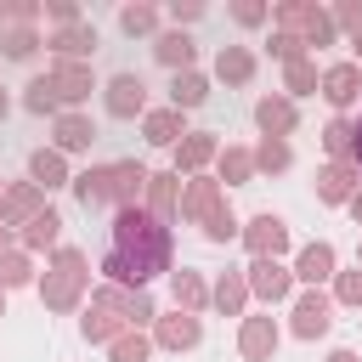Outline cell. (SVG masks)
<instances>
[{"label":"cell","instance_id":"1","mask_svg":"<svg viewBox=\"0 0 362 362\" xmlns=\"http://www.w3.org/2000/svg\"><path fill=\"white\" fill-rule=\"evenodd\" d=\"M158 272H170V226L158 215H147L141 204L119 209L113 215V249L102 255V277L119 288H147Z\"/></svg>","mask_w":362,"mask_h":362},{"label":"cell","instance_id":"2","mask_svg":"<svg viewBox=\"0 0 362 362\" xmlns=\"http://www.w3.org/2000/svg\"><path fill=\"white\" fill-rule=\"evenodd\" d=\"M85 283H90L85 255H79V249H57L51 266H45V277H40V300H45V311H74L79 294H85Z\"/></svg>","mask_w":362,"mask_h":362},{"label":"cell","instance_id":"3","mask_svg":"<svg viewBox=\"0 0 362 362\" xmlns=\"http://www.w3.org/2000/svg\"><path fill=\"white\" fill-rule=\"evenodd\" d=\"M243 277H249V294L266 305H283L294 294V266H283V260H255Z\"/></svg>","mask_w":362,"mask_h":362},{"label":"cell","instance_id":"4","mask_svg":"<svg viewBox=\"0 0 362 362\" xmlns=\"http://www.w3.org/2000/svg\"><path fill=\"white\" fill-rule=\"evenodd\" d=\"M102 102H107V113L113 119H147V85H141V74H113L107 85H102Z\"/></svg>","mask_w":362,"mask_h":362},{"label":"cell","instance_id":"5","mask_svg":"<svg viewBox=\"0 0 362 362\" xmlns=\"http://www.w3.org/2000/svg\"><path fill=\"white\" fill-rule=\"evenodd\" d=\"M328 328H334V300L317 288L294 294V339H322Z\"/></svg>","mask_w":362,"mask_h":362},{"label":"cell","instance_id":"6","mask_svg":"<svg viewBox=\"0 0 362 362\" xmlns=\"http://www.w3.org/2000/svg\"><path fill=\"white\" fill-rule=\"evenodd\" d=\"M243 243H249V255L255 260H277L283 249H288V226H283V215H255L249 226H243Z\"/></svg>","mask_w":362,"mask_h":362},{"label":"cell","instance_id":"7","mask_svg":"<svg viewBox=\"0 0 362 362\" xmlns=\"http://www.w3.org/2000/svg\"><path fill=\"white\" fill-rule=\"evenodd\" d=\"M34 215H45V192H40L34 181L6 187V198H0V226H28Z\"/></svg>","mask_w":362,"mask_h":362},{"label":"cell","instance_id":"8","mask_svg":"<svg viewBox=\"0 0 362 362\" xmlns=\"http://www.w3.org/2000/svg\"><path fill=\"white\" fill-rule=\"evenodd\" d=\"M45 79H51V90H57V102H62L68 113H74V102H85V96L96 90V79H90V68H85V62H57Z\"/></svg>","mask_w":362,"mask_h":362},{"label":"cell","instance_id":"9","mask_svg":"<svg viewBox=\"0 0 362 362\" xmlns=\"http://www.w3.org/2000/svg\"><path fill=\"white\" fill-rule=\"evenodd\" d=\"M255 124H260V136L283 141V136H294L300 113H294V102H288V96H260V102H255Z\"/></svg>","mask_w":362,"mask_h":362},{"label":"cell","instance_id":"10","mask_svg":"<svg viewBox=\"0 0 362 362\" xmlns=\"http://www.w3.org/2000/svg\"><path fill=\"white\" fill-rule=\"evenodd\" d=\"M277 322L272 317H243V328H238V351L249 356V362H272V351H277Z\"/></svg>","mask_w":362,"mask_h":362},{"label":"cell","instance_id":"11","mask_svg":"<svg viewBox=\"0 0 362 362\" xmlns=\"http://www.w3.org/2000/svg\"><path fill=\"white\" fill-rule=\"evenodd\" d=\"M221 204H226V198H221V181H204V175H192V181L181 187V215H187V221H198V226H204V221H209Z\"/></svg>","mask_w":362,"mask_h":362},{"label":"cell","instance_id":"12","mask_svg":"<svg viewBox=\"0 0 362 362\" xmlns=\"http://www.w3.org/2000/svg\"><path fill=\"white\" fill-rule=\"evenodd\" d=\"M334 260H339V255H334V243H322V238H317V243H305V249H300V260H294V283H305V288L328 283V277H334Z\"/></svg>","mask_w":362,"mask_h":362},{"label":"cell","instance_id":"13","mask_svg":"<svg viewBox=\"0 0 362 362\" xmlns=\"http://www.w3.org/2000/svg\"><path fill=\"white\" fill-rule=\"evenodd\" d=\"M322 96H328V107H351L362 96V68L356 62H334L322 74Z\"/></svg>","mask_w":362,"mask_h":362},{"label":"cell","instance_id":"14","mask_svg":"<svg viewBox=\"0 0 362 362\" xmlns=\"http://www.w3.org/2000/svg\"><path fill=\"white\" fill-rule=\"evenodd\" d=\"M317 198L322 204H351L356 198V164H345V158L339 164H322L317 170Z\"/></svg>","mask_w":362,"mask_h":362},{"label":"cell","instance_id":"15","mask_svg":"<svg viewBox=\"0 0 362 362\" xmlns=\"http://www.w3.org/2000/svg\"><path fill=\"white\" fill-rule=\"evenodd\" d=\"M74 198H79L85 209H102V204H113V164L79 170V175H74Z\"/></svg>","mask_w":362,"mask_h":362},{"label":"cell","instance_id":"16","mask_svg":"<svg viewBox=\"0 0 362 362\" xmlns=\"http://www.w3.org/2000/svg\"><path fill=\"white\" fill-rule=\"evenodd\" d=\"M147 181H153V170H141L136 158L113 164V204L119 209H136V198H147Z\"/></svg>","mask_w":362,"mask_h":362},{"label":"cell","instance_id":"17","mask_svg":"<svg viewBox=\"0 0 362 362\" xmlns=\"http://www.w3.org/2000/svg\"><path fill=\"white\" fill-rule=\"evenodd\" d=\"M204 339V322L192 311H175V317H158V345L164 351H192Z\"/></svg>","mask_w":362,"mask_h":362},{"label":"cell","instance_id":"18","mask_svg":"<svg viewBox=\"0 0 362 362\" xmlns=\"http://www.w3.org/2000/svg\"><path fill=\"white\" fill-rule=\"evenodd\" d=\"M45 45L57 51V62H79V57L96 51V28H90V23H74V28H57Z\"/></svg>","mask_w":362,"mask_h":362},{"label":"cell","instance_id":"19","mask_svg":"<svg viewBox=\"0 0 362 362\" xmlns=\"http://www.w3.org/2000/svg\"><path fill=\"white\" fill-rule=\"evenodd\" d=\"M209 158H221V141H215L209 130H192V136H181V147H175V175H181V170L192 175V170H204Z\"/></svg>","mask_w":362,"mask_h":362},{"label":"cell","instance_id":"20","mask_svg":"<svg viewBox=\"0 0 362 362\" xmlns=\"http://www.w3.org/2000/svg\"><path fill=\"white\" fill-rule=\"evenodd\" d=\"M28 175H34L40 192H45V187H74V175H68V164H62L57 147H34V153H28Z\"/></svg>","mask_w":362,"mask_h":362},{"label":"cell","instance_id":"21","mask_svg":"<svg viewBox=\"0 0 362 362\" xmlns=\"http://www.w3.org/2000/svg\"><path fill=\"white\" fill-rule=\"evenodd\" d=\"M141 136L153 141V147H181V107H153L147 119H141Z\"/></svg>","mask_w":362,"mask_h":362},{"label":"cell","instance_id":"22","mask_svg":"<svg viewBox=\"0 0 362 362\" xmlns=\"http://www.w3.org/2000/svg\"><path fill=\"white\" fill-rule=\"evenodd\" d=\"M175 209H181V175H175V170H164V175H153V181H147V215L170 221Z\"/></svg>","mask_w":362,"mask_h":362},{"label":"cell","instance_id":"23","mask_svg":"<svg viewBox=\"0 0 362 362\" xmlns=\"http://www.w3.org/2000/svg\"><path fill=\"white\" fill-rule=\"evenodd\" d=\"M170 294H175V311H192V317L209 305V283H204L198 272H187V266L170 272Z\"/></svg>","mask_w":362,"mask_h":362},{"label":"cell","instance_id":"24","mask_svg":"<svg viewBox=\"0 0 362 362\" xmlns=\"http://www.w3.org/2000/svg\"><path fill=\"white\" fill-rule=\"evenodd\" d=\"M124 328H130V322H124L119 311H107V305H96V300H90V311H85V322H79V334H85L90 345H113V339H119Z\"/></svg>","mask_w":362,"mask_h":362},{"label":"cell","instance_id":"25","mask_svg":"<svg viewBox=\"0 0 362 362\" xmlns=\"http://www.w3.org/2000/svg\"><path fill=\"white\" fill-rule=\"evenodd\" d=\"M153 57H158L164 68L187 74V68H192V57H198V45H192V40L181 34V28H170V34H158V40H153Z\"/></svg>","mask_w":362,"mask_h":362},{"label":"cell","instance_id":"26","mask_svg":"<svg viewBox=\"0 0 362 362\" xmlns=\"http://www.w3.org/2000/svg\"><path fill=\"white\" fill-rule=\"evenodd\" d=\"M215 79H226V85H249V79H255V51H249V45H221V57H215Z\"/></svg>","mask_w":362,"mask_h":362},{"label":"cell","instance_id":"27","mask_svg":"<svg viewBox=\"0 0 362 362\" xmlns=\"http://www.w3.org/2000/svg\"><path fill=\"white\" fill-rule=\"evenodd\" d=\"M96 141V124L85 113H57V153H85Z\"/></svg>","mask_w":362,"mask_h":362},{"label":"cell","instance_id":"28","mask_svg":"<svg viewBox=\"0 0 362 362\" xmlns=\"http://www.w3.org/2000/svg\"><path fill=\"white\" fill-rule=\"evenodd\" d=\"M204 102H209V79L198 68H187V74L170 79V107H204Z\"/></svg>","mask_w":362,"mask_h":362},{"label":"cell","instance_id":"29","mask_svg":"<svg viewBox=\"0 0 362 362\" xmlns=\"http://www.w3.org/2000/svg\"><path fill=\"white\" fill-rule=\"evenodd\" d=\"M209 300H215L226 317H238V311H243V300H249V277H243V272H221V277H215V288H209Z\"/></svg>","mask_w":362,"mask_h":362},{"label":"cell","instance_id":"30","mask_svg":"<svg viewBox=\"0 0 362 362\" xmlns=\"http://www.w3.org/2000/svg\"><path fill=\"white\" fill-rule=\"evenodd\" d=\"M283 90H288V102H294V96H311V90H322V79H317V62H311V57L288 62V68H283Z\"/></svg>","mask_w":362,"mask_h":362},{"label":"cell","instance_id":"31","mask_svg":"<svg viewBox=\"0 0 362 362\" xmlns=\"http://www.w3.org/2000/svg\"><path fill=\"white\" fill-rule=\"evenodd\" d=\"M57 232H62V215H57V209H45V215H34V221L23 226V249H51V243H57Z\"/></svg>","mask_w":362,"mask_h":362},{"label":"cell","instance_id":"32","mask_svg":"<svg viewBox=\"0 0 362 362\" xmlns=\"http://www.w3.org/2000/svg\"><path fill=\"white\" fill-rule=\"evenodd\" d=\"M249 175H255V153H249V147H226V153H221V181H226V187H243Z\"/></svg>","mask_w":362,"mask_h":362},{"label":"cell","instance_id":"33","mask_svg":"<svg viewBox=\"0 0 362 362\" xmlns=\"http://www.w3.org/2000/svg\"><path fill=\"white\" fill-rule=\"evenodd\" d=\"M294 164V153H288V141H272V136H260V147H255V170H266V175H277V170H288Z\"/></svg>","mask_w":362,"mask_h":362},{"label":"cell","instance_id":"34","mask_svg":"<svg viewBox=\"0 0 362 362\" xmlns=\"http://www.w3.org/2000/svg\"><path fill=\"white\" fill-rule=\"evenodd\" d=\"M23 283H34V266L23 249H6L0 255V288H23Z\"/></svg>","mask_w":362,"mask_h":362},{"label":"cell","instance_id":"35","mask_svg":"<svg viewBox=\"0 0 362 362\" xmlns=\"http://www.w3.org/2000/svg\"><path fill=\"white\" fill-rule=\"evenodd\" d=\"M351 136H356V119H328V130H322V147L334 153V164L351 153Z\"/></svg>","mask_w":362,"mask_h":362},{"label":"cell","instance_id":"36","mask_svg":"<svg viewBox=\"0 0 362 362\" xmlns=\"http://www.w3.org/2000/svg\"><path fill=\"white\" fill-rule=\"evenodd\" d=\"M147 351H153V345H147L141 328H124V334L113 339V362H147Z\"/></svg>","mask_w":362,"mask_h":362},{"label":"cell","instance_id":"37","mask_svg":"<svg viewBox=\"0 0 362 362\" xmlns=\"http://www.w3.org/2000/svg\"><path fill=\"white\" fill-rule=\"evenodd\" d=\"M334 34H339V28H334V17H328L322 6H311V17H305V34H300V40H305V45H334Z\"/></svg>","mask_w":362,"mask_h":362},{"label":"cell","instance_id":"38","mask_svg":"<svg viewBox=\"0 0 362 362\" xmlns=\"http://www.w3.org/2000/svg\"><path fill=\"white\" fill-rule=\"evenodd\" d=\"M23 107H28V113H62V102H57V90H51V79H28Z\"/></svg>","mask_w":362,"mask_h":362},{"label":"cell","instance_id":"39","mask_svg":"<svg viewBox=\"0 0 362 362\" xmlns=\"http://www.w3.org/2000/svg\"><path fill=\"white\" fill-rule=\"evenodd\" d=\"M119 28H124V34H153V28H158V11H153V6H124V11H119Z\"/></svg>","mask_w":362,"mask_h":362},{"label":"cell","instance_id":"40","mask_svg":"<svg viewBox=\"0 0 362 362\" xmlns=\"http://www.w3.org/2000/svg\"><path fill=\"white\" fill-rule=\"evenodd\" d=\"M0 45H6V57H11V62H28V57L40 51V34H34V28H11Z\"/></svg>","mask_w":362,"mask_h":362},{"label":"cell","instance_id":"41","mask_svg":"<svg viewBox=\"0 0 362 362\" xmlns=\"http://www.w3.org/2000/svg\"><path fill=\"white\" fill-rule=\"evenodd\" d=\"M266 51H272V57L288 68V62H300V57H305V40H300V34H283V28H272V45H266Z\"/></svg>","mask_w":362,"mask_h":362},{"label":"cell","instance_id":"42","mask_svg":"<svg viewBox=\"0 0 362 362\" xmlns=\"http://www.w3.org/2000/svg\"><path fill=\"white\" fill-rule=\"evenodd\" d=\"M204 238H209V243H232V238H238V215H232V209L221 204V209H215V215L204 221Z\"/></svg>","mask_w":362,"mask_h":362},{"label":"cell","instance_id":"43","mask_svg":"<svg viewBox=\"0 0 362 362\" xmlns=\"http://www.w3.org/2000/svg\"><path fill=\"white\" fill-rule=\"evenodd\" d=\"M328 17H334V28H345V34H351V40H356V34H362V0H339V6H334V11H328Z\"/></svg>","mask_w":362,"mask_h":362},{"label":"cell","instance_id":"44","mask_svg":"<svg viewBox=\"0 0 362 362\" xmlns=\"http://www.w3.org/2000/svg\"><path fill=\"white\" fill-rule=\"evenodd\" d=\"M339 283H334V300H345V305H362V266L356 272H334Z\"/></svg>","mask_w":362,"mask_h":362},{"label":"cell","instance_id":"45","mask_svg":"<svg viewBox=\"0 0 362 362\" xmlns=\"http://www.w3.org/2000/svg\"><path fill=\"white\" fill-rule=\"evenodd\" d=\"M232 17H238L243 28H255V23H266L272 11H266V6H255V0H238V6H232Z\"/></svg>","mask_w":362,"mask_h":362},{"label":"cell","instance_id":"46","mask_svg":"<svg viewBox=\"0 0 362 362\" xmlns=\"http://www.w3.org/2000/svg\"><path fill=\"white\" fill-rule=\"evenodd\" d=\"M170 17H175V23H198V17H204V6H181V0H175V6H170Z\"/></svg>","mask_w":362,"mask_h":362},{"label":"cell","instance_id":"47","mask_svg":"<svg viewBox=\"0 0 362 362\" xmlns=\"http://www.w3.org/2000/svg\"><path fill=\"white\" fill-rule=\"evenodd\" d=\"M351 164H356V175H362V119H356V136H351Z\"/></svg>","mask_w":362,"mask_h":362},{"label":"cell","instance_id":"48","mask_svg":"<svg viewBox=\"0 0 362 362\" xmlns=\"http://www.w3.org/2000/svg\"><path fill=\"white\" fill-rule=\"evenodd\" d=\"M328 362H362V356H356V351H345V345H339V351H328Z\"/></svg>","mask_w":362,"mask_h":362},{"label":"cell","instance_id":"49","mask_svg":"<svg viewBox=\"0 0 362 362\" xmlns=\"http://www.w3.org/2000/svg\"><path fill=\"white\" fill-rule=\"evenodd\" d=\"M351 215H356V226H362V192H356V198H351Z\"/></svg>","mask_w":362,"mask_h":362},{"label":"cell","instance_id":"50","mask_svg":"<svg viewBox=\"0 0 362 362\" xmlns=\"http://www.w3.org/2000/svg\"><path fill=\"white\" fill-rule=\"evenodd\" d=\"M6 113H11V96H6V90H0V119H6Z\"/></svg>","mask_w":362,"mask_h":362},{"label":"cell","instance_id":"51","mask_svg":"<svg viewBox=\"0 0 362 362\" xmlns=\"http://www.w3.org/2000/svg\"><path fill=\"white\" fill-rule=\"evenodd\" d=\"M6 243H11V232H6V226H0V255H6Z\"/></svg>","mask_w":362,"mask_h":362},{"label":"cell","instance_id":"52","mask_svg":"<svg viewBox=\"0 0 362 362\" xmlns=\"http://www.w3.org/2000/svg\"><path fill=\"white\" fill-rule=\"evenodd\" d=\"M351 45H356V57H362V34H356V40H351Z\"/></svg>","mask_w":362,"mask_h":362},{"label":"cell","instance_id":"53","mask_svg":"<svg viewBox=\"0 0 362 362\" xmlns=\"http://www.w3.org/2000/svg\"><path fill=\"white\" fill-rule=\"evenodd\" d=\"M0 317H6V288H0Z\"/></svg>","mask_w":362,"mask_h":362},{"label":"cell","instance_id":"54","mask_svg":"<svg viewBox=\"0 0 362 362\" xmlns=\"http://www.w3.org/2000/svg\"><path fill=\"white\" fill-rule=\"evenodd\" d=\"M0 17H6V11H0Z\"/></svg>","mask_w":362,"mask_h":362},{"label":"cell","instance_id":"55","mask_svg":"<svg viewBox=\"0 0 362 362\" xmlns=\"http://www.w3.org/2000/svg\"><path fill=\"white\" fill-rule=\"evenodd\" d=\"M356 260H362V255H356Z\"/></svg>","mask_w":362,"mask_h":362},{"label":"cell","instance_id":"56","mask_svg":"<svg viewBox=\"0 0 362 362\" xmlns=\"http://www.w3.org/2000/svg\"><path fill=\"white\" fill-rule=\"evenodd\" d=\"M0 198H6V192H0Z\"/></svg>","mask_w":362,"mask_h":362}]
</instances>
